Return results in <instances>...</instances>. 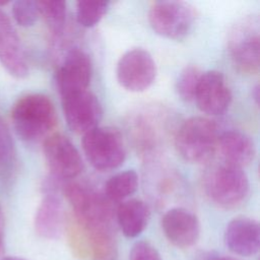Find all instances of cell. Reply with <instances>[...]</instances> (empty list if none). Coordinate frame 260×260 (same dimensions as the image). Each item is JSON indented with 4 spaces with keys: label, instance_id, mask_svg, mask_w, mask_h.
I'll return each instance as SVG.
<instances>
[{
    "label": "cell",
    "instance_id": "1",
    "mask_svg": "<svg viewBox=\"0 0 260 260\" xmlns=\"http://www.w3.org/2000/svg\"><path fill=\"white\" fill-rule=\"evenodd\" d=\"M61 189L71 205L78 223L84 231L111 234L113 211L110 200L105 194L80 182L63 183Z\"/></svg>",
    "mask_w": 260,
    "mask_h": 260
},
{
    "label": "cell",
    "instance_id": "2",
    "mask_svg": "<svg viewBox=\"0 0 260 260\" xmlns=\"http://www.w3.org/2000/svg\"><path fill=\"white\" fill-rule=\"evenodd\" d=\"M11 120L17 135L28 142L47 137L57 121L52 101L43 93L21 96L11 110Z\"/></svg>",
    "mask_w": 260,
    "mask_h": 260
},
{
    "label": "cell",
    "instance_id": "3",
    "mask_svg": "<svg viewBox=\"0 0 260 260\" xmlns=\"http://www.w3.org/2000/svg\"><path fill=\"white\" fill-rule=\"evenodd\" d=\"M218 138V128L212 120L199 116L191 117L178 128L175 147L186 161L203 164L213 157Z\"/></svg>",
    "mask_w": 260,
    "mask_h": 260
},
{
    "label": "cell",
    "instance_id": "4",
    "mask_svg": "<svg viewBox=\"0 0 260 260\" xmlns=\"http://www.w3.org/2000/svg\"><path fill=\"white\" fill-rule=\"evenodd\" d=\"M249 189V180L243 169L226 162L213 167L204 177L206 196L222 208L240 205L248 196Z\"/></svg>",
    "mask_w": 260,
    "mask_h": 260
},
{
    "label": "cell",
    "instance_id": "5",
    "mask_svg": "<svg viewBox=\"0 0 260 260\" xmlns=\"http://www.w3.org/2000/svg\"><path fill=\"white\" fill-rule=\"evenodd\" d=\"M82 149L87 161L102 172L119 168L126 157L121 132L110 126H98L83 134Z\"/></svg>",
    "mask_w": 260,
    "mask_h": 260
},
{
    "label": "cell",
    "instance_id": "6",
    "mask_svg": "<svg viewBox=\"0 0 260 260\" xmlns=\"http://www.w3.org/2000/svg\"><path fill=\"white\" fill-rule=\"evenodd\" d=\"M259 18L255 15L243 17L231 28L228 51L233 64L244 73H257L260 60Z\"/></svg>",
    "mask_w": 260,
    "mask_h": 260
},
{
    "label": "cell",
    "instance_id": "7",
    "mask_svg": "<svg viewBox=\"0 0 260 260\" xmlns=\"http://www.w3.org/2000/svg\"><path fill=\"white\" fill-rule=\"evenodd\" d=\"M196 20L192 5L183 1H158L148 11L151 28L160 37L182 40L191 31Z\"/></svg>",
    "mask_w": 260,
    "mask_h": 260
},
{
    "label": "cell",
    "instance_id": "8",
    "mask_svg": "<svg viewBox=\"0 0 260 260\" xmlns=\"http://www.w3.org/2000/svg\"><path fill=\"white\" fill-rule=\"evenodd\" d=\"M117 80L122 87L132 92L147 89L156 76V65L151 55L141 48L124 53L116 68Z\"/></svg>",
    "mask_w": 260,
    "mask_h": 260
},
{
    "label": "cell",
    "instance_id": "9",
    "mask_svg": "<svg viewBox=\"0 0 260 260\" xmlns=\"http://www.w3.org/2000/svg\"><path fill=\"white\" fill-rule=\"evenodd\" d=\"M43 151L51 177L60 182L77 177L83 169L79 151L63 134L54 133L47 136Z\"/></svg>",
    "mask_w": 260,
    "mask_h": 260
},
{
    "label": "cell",
    "instance_id": "10",
    "mask_svg": "<svg viewBox=\"0 0 260 260\" xmlns=\"http://www.w3.org/2000/svg\"><path fill=\"white\" fill-rule=\"evenodd\" d=\"M63 113L68 127L77 134H85L98 127L103 118L99 99L89 90H82L61 96Z\"/></svg>",
    "mask_w": 260,
    "mask_h": 260
},
{
    "label": "cell",
    "instance_id": "11",
    "mask_svg": "<svg viewBox=\"0 0 260 260\" xmlns=\"http://www.w3.org/2000/svg\"><path fill=\"white\" fill-rule=\"evenodd\" d=\"M92 74L89 56L79 48L67 52L56 72V83L60 96L86 90Z\"/></svg>",
    "mask_w": 260,
    "mask_h": 260
},
{
    "label": "cell",
    "instance_id": "12",
    "mask_svg": "<svg viewBox=\"0 0 260 260\" xmlns=\"http://www.w3.org/2000/svg\"><path fill=\"white\" fill-rule=\"evenodd\" d=\"M194 101L201 112L211 116L222 115L232 102V92L222 73L217 70L202 73Z\"/></svg>",
    "mask_w": 260,
    "mask_h": 260
},
{
    "label": "cell",
    "instance_id": "13",
    "mask_svg": "<svg viewBox=\"0 0 260 260\" xmlns=\"http://www.w3.org/2000/svg\"><path fill=\"white\" fill-rule=\"evenodd\" d=\"M0 63L14 77L28 74V63L20 39L8 16L0 11Z\"/></svg>",
    "mask_w": 260,
    "mask_h": 260
},
{
    "label": "cell",
    "instance_id": "14",
    "mask_svg": "<svg viewBox=\"0 0 260 260\" xmlns=\"http://www.w3.org/2000/svg\"><path fill=\"white\" fill-rule=\"evenodd\" d=\"M161 228L167 239L178 248L193 246L200 235L197 216L182 207L169 209L161 218Z\"/></svg>",
    "mask_w": 260,
    "mask_h": 260
},
{
    "label": "cell",
    "instance_id": "15",
    "mask_svg": "<svg viewBox=\"0 0 260 260\" xmlns=\"http://www.w3.org/2000/svg\"><path fill=\"white\" fill-rule=\"evenodd\" d=\"M225 246L237 255H255L260 247V228L253 218L240 216L232 219L223 235Z\"/></svg>",
    "mask_w": 260,
    "mask_h": 260
},
{
    "label": "cell",
    "instance_id": "16",
    "mask_svg": "<svg viewBox=\"0 0 260 260\" xmlns=\"http://www.w3.org/2000/svg\"><path fill=\"white\" fill-rule=\"evenodd\" d=\"M217 148L226 164L242 169L251 164L256 154L253 139L240 130H229L220 134Z\"/></svg>",
    "mask_w": 260,
    "mask_h": 260
},
{
    "label": "cell",
    "instance_id": "17",
    "mask_svg": "<svg viewBox=\"0 0 260 260\" xmlns=\"http://www.w3.org/2000/svg\"><path fill=\"white\" fill-rule=\"evenodd\" d=\"M64 211L60 198L56 193H46L35 216V229L45 239L58 238L63 230Z\"/></svg>",
    "mask_w": 260,
    "mask_h": 260
},
{
    "label": "cell",
    "instance_id": "18",
    "mask_svg": "<svg viewBox=\"0 0 260 260\" xmlns=\"http://www.w3.org/2000/svg\"><path fill=\"white\" fill-rule=\"evenodd\" d=\"M116 217L124 236L135 238L145 229L149 218V209L142 200L128 199L118 206Z\"/></svg>",
    "mask_w": 260,
    "mask_h": 260
},
{
    "label": "cell",
    "instance_id": "19",
    "mask_svg": "<svg viewBox=\"0 0 260 260\" xmlns=\"http://www.w3.org/2000/svg\"><path fill=\"white\" fill-rule=\"evenodd\" d=\"M154 122L151 113H139L131 122V132L136 145L137 147L141 146L146 152L152 151L159 140L160 129Z\"/></svg>",
    "mask_w": 260,
    "mask_h": 260
},
{
    "label": "cell",
    "instance_id": "20",
    "mask_svg": "<svg viewBox=\"0 0 260 260\" xmlns=\"http://www.w3.org/2000/svg\"><path fill=\"white\" fill-rule=\"evenodd\" d=\"M138 187V175L126 170L112 176L105 185V195L110 201H122L131 196Z\"/></svg>",
    "mask_w": 260,
    "mask_h": 260
},
{
    "label": "cell",
    "instance_id": "21",
    "mask_svg": "<svg viewBox=\"0 0 260 260\" xmlns=\"http://www.w3.org/2000/svg\"><path fill=\"white\" fill-rule=\"evenodd\" d=\"M40 15L44 18L52 35L60 37L66 22V3L57 0L37 1Z\"/></svg>",
    "mask_w": 260,
    "mask_h": 260
},
{
    "label": "cell",
    "instance_id": "22",
    "mask_svg": "<svg viewBox=\"0 0 260 260\" xmlns=\"http://www.w3.org/2000/svg\"><path fill=\"white\" fill-rule=\"evenodd\" d=\"M16 150L9 127L0 116V176L7 179L14 171Z\"/></svg>",
    "mask_w": 260,
    "mask_h": 260
},
{
    "label": "cell",
    "instance_id": "23",
    "mask_svg": "<svg viewBox=\"0 0 260 260\" xmlns=\"http://www.w3.org/2000/svg\"><path fill=\"white\" fill-rule=\"evenodd\" d=\"M108 1L80 0L76 3V20L84 27H92L104 17L109 8Z\"/></svg>",
    "mask_w": 260,
    "mask_h": 260
},
{
    "label": "cell",
    "instance_id": "24",
    "mask_svg": "<svg viewBox=\"0 0 260 260\" xmlns=\"http://www.w3.org/2000/svg\"><path fill=\"white\" fill-rule=\"evenodd\" d=\"M201 75L202 72L199 68L193 65L186 66L180 72L176 82V90L184 102L194 101Z\"/></svg>",
    "mask_w": 260,
    "mask_h": 260
},
{
    "label": "cell",
    "instance_id": "25",
    "mask_svg": "<svg viewBox=\"0 0 260 260\" xmlns=\"http://www.w3.org/2000/svg\"><path fill=\"white\" fill-rule=\"evenodd\" d=\"M12 15L20 26L28 27L34 25L40 16L37 1L18 0L13 2Z\"/></svg>",
    "mask_w": 260,
    "mask_h": 260
},
{
    "label": "cell",
    "instance_id": "26",
    "mask_svg": "<svg viewBox=\"0 0 260 260\" xmlns=\"http://www.w3.org/2000/svg\"><path fill=\"white\" fill-rule=\"evenodd\" d=\"M130 260H161L157 250L148 242H136L130 251Z\"/></svg>",
    "mask_w": 260,
    "mask_h": 260
},
{
    "label": "cell",
    "instance_id": "27",
    "mask_svg": "<svg viewBox=\"0 0 260 260\" xmlns=\"http://www.w3.org/2000/svg\"><path fill=\"white\" fill-rule=\"evenodd\" d=\"M3 216L0 209V257L3 254Z\"/></svg>",
    "mask_w": 260,
    "mask_h": 260
},
{
    "label": "cell",
    "instance_id": "28",
    "mask_svg": "<svg viewBox=\"0 0 260 260\" xmlns=\"http://www.w3.org/2000/svg\"><path fill=\"white\" fill-rule=\"evenodd\" d=\"M209 260H239V259L231 256H216V257L210 258Z\"/></svg>",
    "mask_w": 260,
    "mask_h": 260
},
{
    "label": "cell",
    "instance_id": "29",
    "mask_svg": "<svg viewBox=\"0 0 260 260\" xmlns=\"http://www.w3.org/2000/svg\"><path fill=\"white\" fill-rule=\"evenodd\" d=\"M252 95L254 96V100H255V103L258 105V102H259V86L256 85L254 87V90L252 92Z\"/></svg>",
    "mask_w": 260,
    "mask_h": 260
},
{
    "label": "cell",
    "instance_id": "30",
    "mask_svg": "<svg viewBox=\"0 0 260 260\" xmlns=\"http://www.w3.org/2000/svg\"><path fill=\"white\" fill-rule=\"evenodd\" d=\"M2 260H26V259H23V258H19V257H6Z\"/></svg>",
    "mask_w": 260,
    "mask_h": 260
}]
</instances>
